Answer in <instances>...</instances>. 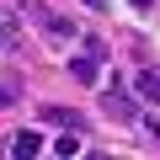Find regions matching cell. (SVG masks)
<instances>
[{
  "instance_id": "6da1fadb",
  "label": "cell",
  "mask_w": 160,
  "mask_h": 160,
  "mask_svg": "<svg viewBox=\"0 0 160 160\" xmlns=\"http://www.w3.org/2000/svg\"><path fill=\"white\" fill-rule=\"evenodd\" d=\"M32 22H38L53 43H69V38H75V22H69V16H59L53 6H43V0H32Z\"/></svg>"
},
{
  "instance_id": "7a4b0ae2",
  "label": "cell",
  "mask_w": 160,
  "mask_h": 160,
  "mask_svg": "<svg viewBox=\"0 0 160 160\" xmlns=\"http://www.w3.org/2000/svg\"><path fill=\"white\" fill-rule=\"evenodd\" d=\"M102 112L112 118V123H128L133 118V96L118 86V80H107V96H102Z\"/></svg>"
},
{
  "instance_id": "3957f363",
  "label": "cell",
  "mask_w": 160,
  "mask_h": 160,
  "mask_svg": "<svg viewBox=\"0 0 160 160\" xmlns=\"http://www.w3.org/2000/svg\"><path fill=\"white\" fill-rule=\"evenodd\" d=\"M69 75L80 80V86H96V80H102V53H91V48L75 53V59H69Z\"/></svg>"
},
{
  "instance_id": "277c9868",
  "label": "cell",
  "mask_w": 160,
  "mask_h": 160,
  "mask_svg": "<svg viewBox=\"0 0 160 160\" xmlns=\"http://www.w3.org/2000/svg\"><path fill=\"white\" fill-rule=\"evenodd\" d=\"M133 96L149 102V107H160V75H155V69H139V75H133Z\"/></svg>"
},
{
  "instance_id": "5b68a950",
  "label": "cell",
  "mask_w": 160,
  "mask_h": 160,
  "mask_svg": "<svg viewBox=\"0 0 160 160\" xmlns=\"http://www.w3.org/2000/svg\"><path fill=\"white\" fill-rule=\"evenodd\" d=\"M43 123L69 128V133H86V118H80V112H69V107H43Z\"/></svg>"
},
{
  "instance_id": "8992f818",
  "label": "cell",
  "mask_w": 160,
  "mask_h": 160,
  "mask_svg": "<svg viewBox=\"0 0 160 160\" xmlns=\"http://www.w3.org/2000/svg\"><path fill=\"white\" fill-rule=\"evenodd\" d=\"M38 149H43V133H38V128L11 133V155H16V160H27V155H38Z\"/></svg>"
},
{
  "instance_id": "52a82bcc",
  "label": "cell",
  "mask_w": 160,
  "mask_h": 160,
  "mask_svg": "<svg viewBox=\"0 0 160 160\" xmlns=\"http://www.w3.org/2000/svg\"><path fill=\"white\" fill-rule=\"evenodd\" d=\"M0 102H6V107H16V102H22V80H16L11 69H6V80H0Z\"/></svg>"
},
{
  "instance_id": "ba28073f",
  "label": "cell",
  "mask_w": 160,
  "mask_h": 160,
  "mask_svg": "<svg viewBox=\"0 0 160 160\" xmlns=\"http://www.w3.org/2000/svg\"><path fill=\"white\" fill-rule=\"evenodd\" d=\"M16 38H22V27H16V11H6V53H16Z\"/></svg>"
},
{
  "instance_id": "9c48e42d",
  "label": "cell",
  "mask_w": 160,
  "mask_h": 160,
  "mask_svg": "<svg viewBox=\"0 0 160 160\" xmlns=\"http://www.w3.org/2000/svg\"><path fill=\"white\" fill-rule=\"evenodd\" d=\"M53 155H80V139H64V133H59V139H53Z\"/></svg>"
},
{
  "instance_id": "30bf717a",
  "label": "cell",
  "mask_w": 160,
  "mask_h": 160,
  "mask_svg": "<svg viewBox=\"0 0 160 160\" xmlns=\"http://www.w3.org/2000/svg\"><path fill=\"white\" fill-rule=\"evenodd\" d=\"M144 133H149V139H160V118H144Z\"/></svg>"
},
{
  "instance_id": "8fae6325",
  "label": "cell",
  "mask_w": 160,
  "mask_h": 160,
  "mask_svg": "<svg viewBox=\"0 0 160 160\" xmlns=\"http://www.w3.org/2000/svg\"><path fill=\"white\" fill-rule=\"evenodd\" d=\"M80 6H91V11H107V0H80Z\"/></svg>"
},
{
  "instance_id": "7c38bea8",
  "label": "cell",
  "mask_w": 160,
  "mask_h": 160,
  "mask_svg": "<svg viewBox=\"0 0 160 160\" xmlns=\"http://www.w3.org/2000/svg\"><path fill=\"white\" fill-rule=\"evenodd\" d=\"M128 6H133V11H149V6H155V0H128Z\"/></svg>"
}]
</instances>
